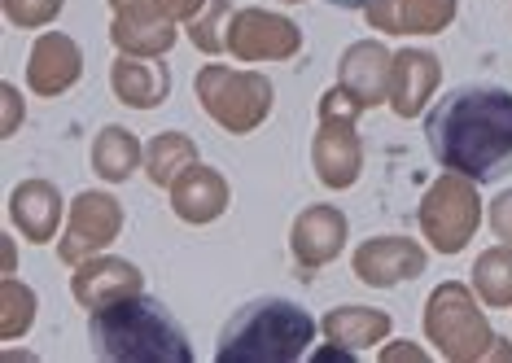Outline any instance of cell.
Instances as JSON below:
<instances>
[{
	"label": "cell",
	"mask_w": 512,
	"mask_h": 363,
	"mask_svg": "<svg viewBox=\"0 0 512 363\" xmlns=\"http://www.w3.org/2000/svg\"><path fill=\"white\" fill-rule=\"evenodd\" d=\"M429 149L464 180H499L512 171V92L499 84H464L447 92L425 123Z\"/></svg>",
	"instance_id": "obj_1"
},
{
	"label": "cell",
	"mask_w": 512,
	"mask_h": 363,
	"mask_svg": "<svg viewBox=\"0 0 512 363\" xmlns=\"http://www.w3.org/2000/svg\"><path fill=\"white\" fill-rule=\"evenodd\" d=\"M92 350L119 363H193V346L176 315L145 294L92 311Z\"/></svg>",
	"instance_id": "obj_2"
},
{
	"label": "cell",
	"mask_w": 512,
	"mask_h": 363,
	"mask_svg": "<svg viewBox=\"0 0 512 363\" xmlns=\"http://www.w3.org/2000/svg\"><path fill=\"white\" fill-rule=\"evenodd\" d=\"M316 337V320L285 298H254L228 320L215 346L219 363H294Z\"/></svg>",
	"instance_id": "obj_3"
},
{
	"label": "cell",
	"mask_w": 512,
	"mask_h": 363,
	"mask_svg": "<svg viewBox=\"0 0 512 363\" xmlns=\"http://www.w3.org/2000/svg\"><path fill=\"white\" fill-rule=\"evenodd\" d=\"M197 97L228 132H254L272 110V84L263 75H237L224 66H206L197 75Z\"/></svg>",
	"instance_id": "obj_4"
},
{
	"label": "cell",
	"mask_w": 512,
	"mask_h": 363,
	"mask_svg": "<svg viewBox=\"0 0 512 363\" xmlns=\"http://www.w3.org/2000/svg\"><path fill=\"white\" fill-rule=\"evenodd\" d=\"M355 110L359 101L346 88H333L320 101V136H316V171L329 189H351L364 154H359V136H355Z\"/></svg>",
	"instance_id": "obj_5"
},
{
	"label": "cell",
	"mask_w": 512,
	"mask_h": 363,
	"mask_svg": "<svg viewBox=\"0 0 512 363\" xmlns=\"http://www.w3.org/2000/svg\"><path fill=\"white\" fill-rule=\"evenodd\" d=\"M425 329L447 359H477L491 350V329L477 315L464 285H438L425 311Z\"/></svg>",
	"instance_id": "obj_6"
},
{
	"label": "cell",
	"mask_w": 512,
	"mask_h": 363,
	"mask_svg": "<svg viewBox=\"0 0 512 363\" xmlns=\"http://www.w3.org/2000/svg\"><path fill=\"white\" fill-rule=\"evenodd\" d=\"M421 228L434 250L442 254H456L469 245L473 228H477V197L469 189V180L464 175H442L434 189L425 193L421 202Z\"/></svg>",
	"instance_id": "obj_7"
},
{
	"label": "cell",
	"mask_w": 512,
	"mask_h": 363,
	"mask_svg": "<svg viewBox=\"0 0 512 363\" xmlns=\"http://www.w3.org/2000/svg\"><path fill=\"white\" fill-rule=\"evenodd\" d=\"M119 224H123V210L110 193L75 197L71 219H66V237H62V245H57L62 263H84L97 250H106V245L119 237Z\"/></svg>",
	"instance_id": "obj_8"
},
{
	"label": "cell",
	"mask_w": 512,
	"mask_h": 363,
	"mask_svg": "<svg viewBox=\"0 0 512 363\" xmlns=\"http://www.w3.org/2000/svg\"><path fill=\"white\" fill-rule=\"evenodd\" d=\"M224 44L237 57L246 62H281V57H294L302 35L289 18H276V14H263V9H241V14L228 18V35Z\"/></svg>",
	"instance_id": "obj_9"
},
{
	"label": "cell",
	"mask_w": 512,
	"mask_h": 363,
	"mask_svg": "<svg viewBox=\"0 0 512 363\" xmlns=\"http://www.w3.org/2000/svg\"><path fill=\"white\" fill-rule=\"evenodd\" d=\"M425 272V250L407 237H372L355 250V276L364 285H399V280H412Z\"/></svg>",
	"instance_id": "obj_10"
},
{
	"label": "cell",
	"mask_w": 512,
	"mask_h": 363,
	"mask_svg": "<svg viewBox=\"0 0 512 363\" xmlns=\"http://www.w3.org/2000/svg\"><path fill=\"white\" fill-rule=\"evenodd\" d=\"M114 44L136 57H158L176 44V18H167L154 0H127L114 18Z\"/></svg>",
	"instance_id": "obj_11"
},
{
	"label": "cell",
	"mask_w": 512,
	"mask_h": 363,
	"mask_svg": "<svg viewBox=\"0 0 512 363\" xmlns=\"http://www.w3.org/2000/svg\"><path fill=\"white\" fill-rule=\"evenodd\" d=\"M456 18V0H372L368 22L390 35H434Z\"/></svg>",
	"instance_id": "obj_12"
},
{
	"label": "cell",
	"mask_w": 512,
	"mask_h": 363,
	"mask_svg": "<svg viewBox=\"0 0 512 363\" xmlns=\"http://www.w3.org/2000/svg\"><path fill=\"white\" fill-rule=\"evenodd\" d=\"M79 66H84V57H79L71 35H57V31L44 35L36 49H31V62H27L31 92H40V97H57V92H66L79 79Z\"/></svg>",
	"instance_id": "obj_13"
},
{
	"label": "cell",
	"mask_w": 512,
	"mask_h": 363,
	"mask_svg": "<svg viewBox=\"0 0 512 363\" xmlns=\"http://www.w3.org/2000/svg\"><path fill=\"white\" fill-rule=\"evenodd\" d=\"M346 245V219L333 206H311L294 224V254L302 267H324L342 254Z\"/></svg>",
	"instance_id": "obj_14"
},
{
	"label": "cell",
	"mask_w": 512,
	"mask_h": 363,
	"mask_svg": "<svg viewBox=\"0 0 512 363\" xmlns=\"http://www.w3.org/2000/svg\"><path fill=\"white\" fill-rule=\"evenodd\" d=\"M132 294H141V272L123 259H88L75 272V298L88 311L110 307V302L132 298Z\"/></svg>",
	"instance_id": "obj_15"
},
{
	"label": "cell",
	"mask_w": 512,
	"mask_h": 363,
	"mask_svg": "<svg viewBox=\"0 0 512 363\" xmlns=\"http://www.w3.org/2000/svg\"><path fill=\"white\" fill-rule=\"evenodd\" d=\"M438 84V57L425 49H403L390 66V105L394 114L412 119L416 110L429 101V92Z\"/></svg>",
	"instance_id": "obj_16"
},
{
	"label": "cell",
	"mask_w": 512,
	"mask_h": 363,
	"mask_svg": "<svg viewBox=\"0 0 512 363\" xmlns=\"http://www.w3.org/2000/svg\"><path fill=\"white\" fill-rule=\"evenodd\" d=\"M171 206H176V215L189 219V224H211V219H219L228 206L224 175L211 171V167H189L176 184H171Z\"/></svg>",
	"instance_id": "obj_17"
},
{
	"label": "cell",
	"mask_w": 512,
	"mask_h": 363,
	"mask_svg": "<svg viewBox=\"0 0 512 363\" xmlns=\"http://www.w3.org/2000/svg\"><path fill=\"white\" fill-rule=\"evenodd\" d=\"M390 66H394V57L381 44H372V40L355 44L342 57V88L359 105H377L381 97H390Z\"/></svg>",
	"instance_id": "obj_18"
},
{
	"label": "cell",
	"mask_w": 512,
	"mask_h": 363,
	"mask_svg": "<svg viewBox=\"0 0 512 363\" xmlns=\"http://www.w3.org/2000/svg\"><path fill=\"white\" fill-rule=\"evenodd\" d=\"M9 215H14V224L27 232L31 241H53L57 219H62V197H57L49 180H27V184H18L14 202H9Z\"/></svg>",
	"instance_id": "obj_19"
},
{
	"label": "cell",
	"mask_w": 512,
	"mask_h": 363,
	"mask_svg": "<svg viewBox=\"0 0 512 363\" xmlns=\"http://www.w3.org/2000/svg\"><path fill=\"white\" fill-rule=\"evenodd\" d=\"M167 88H171V79L158 62H141L136 53L114 62V92H119V101H127V105H141V110L145 105H158L167 97Z\"/></svg>",
	"instance_id": "obj_20"
},
{
	"label": "cell",
	"mask_w": 512,
	"mask_h": 363,
	"mask_svg": "<svg viewBox=\"0 0 512 363\" xmlns=\"http://www.w3.org/2000/svg\"><path fill=\"white\" fill-rule=\"evenodd\" d=\"M324 333L346 350H364V346H377L390 333V315L372 307H337L324 315Z\"/></svg>",
	"instance_id": "obj_21"
},
{
	"label": "cell",
	"mask_w": 512,
	"mask_h": 363,
	"mask_svg": "<svg viewBox=\"0 0 512 363\" xmlns=\"http://www.w3.org/2000/svg\"><path fill=\"white\" fill-rule=\"evenodd\" d=\"M145 167H149V175H154L162 189H171V184H176L184 171L197 167V149H193V140H189V136H180V132H162L154 145H149Z\"/></svg>",
	"instance_id": "obj_22"
},
{
	"label": "cell",
	"mask_w": 512,
	"mask_h": 363,
	"mask_svg": "<svg viewBox=\"0 0 512 363\" xmlns=\"http://www.w3.org/2000/svg\"><path fill=\"white\" fill-rule=\"evenodd\" d=\"M136 162H141V145L123 127H106L92 145V167H97L101 180H127L136 171Z\"/></svg>",
	"instance_id": "obj_23"
},
{
	"label": "cell",
	"mask_w": 512,
	"mask_h": 363,
	"mask_svg": "<svg viewBox=\"0 0 512 363\" xmlns=\"http://www.w3.org/2000/svg\"><path fill=\"white\" fill-rule=\"evenodd\" d=\"M473 285H477V294H482L486 307H508L512 302V254L508 250L482 254L473 267Z\"/></svg>",
	"instance_id": "obj_24"
},
{
	"label": "cell",
	"mask_w": 512,
	"mask_h": 363,
	"mask_svg": "<svg viewBox=\"0 0 512 363\" xmlns=\"http://www.w3.org/2000/svg\"><path fill=\"white\" fill-rule=\"evenodd\" d=\"M0 333L5 337H18V333H27V324H31V315H36V294L31 289H22L18 280H5V289H0Z\"/></svg>",
	"instance_id": "obj_25"
},
{
	"label": "cell",
	"mask_w": 512,
	"mask_h": 363,
	"mask_svg": "<svg viewBox=\"0 0 512 363\" xmlns=\"http://www.w3.org/2000/svg\"><path fill=\"white\" fill-rule=\"evenodd\" d=\"M224 14H228V0H206V18H193L189 35H193V44L202 53H215L219 44H224V40H219V31H215V22L224 18Z\"/></svg>",
	"instance_id": "obj_26"
},
{
	"label": "cell",
	"mask_w": 512,
	"mask_h": 363,
	"mask_svg": "<svg viewBox=\"0 0 512 363\" xmlns=\"http://www.w3.org/2000/svg\"><path fill=\"white\" fill-rule=\"evenodd\" d=\"M57 9H62V0H5V14H9V22H18V27H40Z\"/></svg>",
	"instance_id": "obj_27"
},
{
	"label": "cell",
	"mask_w": 512,
	"mask_h": 363,
	"mask_svg": "<svg viewBox=\"0 0 512 363\" xmlns=\"http://www.w3.org/2000/svg\"><path fill=\"white\" fill-rule=\"evenodd\" d=\"M491 228H495L504 241H512V193L495 197V206H491Z\"/></svg>",
	"instance_id": "obj_28"
},
{
	"label": "cell",
	"mask_w": 512,
	"mask_h": 363,
	"mask_svg": "<svg viewBox=\"0 0 512 363\" xmlns=\"http://www.w3.org/2000/svg\"><path fill=\"white\" fill-rule=\"evenodd\" d=\"M154 5H158L167 18H193L197 9L206 5V0H154Z\"/></svg>",
	"instance_id": "obj_29"
},
{
	"label": "cell",
	"mask_w": 512,
	"mask_h": 363,
	"mask_svg": "<svg viewBox=\"0 0 512 363\" xmlns=\"http://www.w3.org/2000/svg\"><path fill=\"white\" fill-rule=\"evenodd\" d=\"M386 359H416V363H425V350H416V346H407V342H399V346H386L381 350Z\"/></svg>",
	"instance_id": "obj_30"
},
{
	"label": "cell",
	"mask_w": 512,
	"mask_h": 363,
	"mask_svg": "<svg viewBox=\"0 0 512 363\" xmlns=\"http://www.w3.org/2000/svg\"><path fill=\"white\" fill-rule=\"evenodd\" d=\"M5 105H9V119H5V132H14L18 127V92L5 88Z\"/></svg>",
	"instance_id": "obj_31"
},
{
	"label": "cell",
	"mask_w": 512,
	"mask_h": 363,
	"mask_svg": "<svg viewBox=\"0 0 512 363\" xmlns=\"http://www.w3.org/2000/svg\"><path fill=\"white\" fill-rule=\"evenodd\" d=\"M329 5H337V9H368L372 0H329Z\"/></svg>",
	"instance_id": "obj_32"
}]
</instances>
